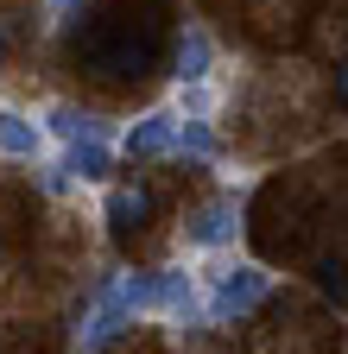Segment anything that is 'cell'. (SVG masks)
Masks as SVG:
<instances>
[{
    "mask_svg": "<svg viewBox=\"0 0 348 354\" xmlns=\"http://www.w3.org/2000/svg\"><path fill=\"white\" fill-rule=\"evenodd\" d=\"M171 152L215 158V152H222V140H215V127H209V120H178V140H171Z\"/></svg>",
    "mask_w": 348,
    "mask_h": 354,
    "instance_id": "8fae6325",
    "label": "cell"
},
{
    "mask_svg": "<svg viewBox=\"0 0 348 354\" xmlns=\"http://www.w3.org/2000/svg\"><path fill=\"white\" fill-rule=\"evenodd\" d=\"M45 7H51L57 19H70V13H76V0H45Z\"/></svg>",
    "mask_w": 348,
    "mask_h": 354,
    "instance_id": "e0dca14e",
    "label": "cell"
},
{
    "mask_svg": "<svg viewBox=\"0 0 348 354\" xmlns=\"http://www.w3.org/2000/svg\"><path fill=\"white\" fill-rule=\"evenodd\" d=\"M70 184H102L108 177V146L102 140H70V152H64V165H57Z\"/></svg>",
    "mask_w": 348,
    "mask_h": 354,
    "instance_id": "52a82bcc",
    "label": "cell"
},
{
    "mask_svg": "<svg viewBox=\"0 0 348 354\" xmlns=\"http://www.w3.org/2000/svg\"><path fill=\"white\" fill-rule=\"evenodd\" d=\"M209 64H215L209 32H203V26H184V32H178V44H171V76L190 88V82H203V76H209Z\"/></svg>",
    "mask_w": 348,
    "mask_h": 354,
    "instance_id": "5b68a950",
    "label": "cell"
},
{
    "mask_svg": "<svg viewBox=\"0 0 348 354\" xmlns=\"http://www.w3.org/2000/svg\"><path fill=\"white\" fill-rule=\"evenodd\" d=\"M70 51L82 70L95 76H114V82H140L158 70V51H165V32H158V13H127V7H95L70 32Z\"/></svg>",
    "mask_w": 348,
    "mask_h": 354,
    "instance_id": "6da1fadb",
    "label": "cell"
},
{
    "mask_svg": "<svg viewBox=\"0 0 348 354\" xmlns=\"http://www.w3.org/2000/svg\"><path fill=\"white\" fill-rule=\"evenodd\" d=\"M51 133H64V140H102V120L82 114V108H70V102H57L51 108Z\"/></svg>",
    "mask_w": 348,
    "mask_h": 354,
    "instance_id": "7c38bea8",
    "label": "cell"
},
{
    "mask_svg": "<svg viewBox=\"0 0 348 354\" xmlns=\"http://www.w3.org/2000/svg\"><path fill=\"white\" fill-rule=\"evenodd\" d=\"M38 184H45V190H51V196H64V190H70V177H64V171H57V165H51V171H38Z\"/></svg>",
    "mask_w": 348,
    "mask_h": 354,
    "instance_id": "9a60e30c",
    "label": "cell"
},
{
    "mask_svg": "<svg viewBox=\"0 0 348 354\" xmlns=\"http://www.w3.org/2000/svg\"><path fill=\"white\" fill-rule=\"evenodd\" d=\"M311 272H317V291H323V297L348 304V259H342V253H323V259L311 266Z\"/></svg>",
    "mask_w": 348,
    "mask_h": 354,
    "instance_id": "4fadbf2b",
    "label": "cell"
},
{
    "mask_svg": "<svg viewBox=\"0 0 348 354\" xmlns=\"http://www.w3.org/2000/svg\"><path fill=\"white\" fill-rule=\"evenodd\" d=\"M102 215H108V234L114 241H134L146 221H152V190L146 184H120V190H108Z\"/></svg>",
    "mask_w": 348,
    "mask_h": 354,
    "instance_id": "277c9868",
    "label": "cell"
},
{
    "mask_svg": "<svg viewBox=\"0 0 348 354\" xmlns=\"http://www.w3.org/2000/svg\"><path fill=\"white\" fill-rule=\"evenodd\" d=\"M120 323H127V297H120V285H108V291H102V304L89 310V323H82V348H102Z\"/></svg>",
    "mask_w": 348,
    "mask_h": 354,
    "instance_id": "ba28073f",
    "label": "cell"
},
{
    "mask_svg": "<svg viewBox=\"0 0 348 354\" xmlns=\"http://www.w3.org/2000/svg\"><path fill=\"white\" fill-rule=\"evenodd\" d=\"M209 108H215V95H209L203 82H190V88H184V114H178V120H203Z\"/></svg>",
    "mask_w": 348,
    "mask_h": 354,
    "instance_id": "5bb4252c",
    "label": "cell"
},
{
    "mask_svg": "<svg viewBox=\"0 0 348 354\" xmlns=\"http://www.w3.org/2000/svg\"><path fill=\"white\" fill-rule=\"evenodd\" d=\"M38 146H45V133H38V120L0 108V152L7 158H38Z\"/></svg>",
    "mask_w": 348,
    "mask_h": 354,
    "instance_id": "9c48e42d",
    "label": "cell"
},
{
    "mask_svg": "<svg viewBox=\"0 0 348 354\" xmlns=\"http://www.w3.org/2000/svg\"><path fill=\"white\" fill-rule=\"evenodd\" d=\"M171 140H178V114H146V120H134V127H127V158H165L171 152Z\"/></svg>",
    "mask_w": 348,
    "mask_h": 354,
    "instance_id": "8992f818",
    "label": "cell"
},
{
    "mask_svg": "<svg viewBox=\"0 0 348 354\" xmlns=\"http://www.w3.org/2000/svg\"><path fill=\"white\" fill-rule=\"evenodd\" d=\"M266 291H273L266 266H209V317L215 323L247 317L253 304H266Z\"/></svg>",
    "mask_w": 348,
    "mask_h": 354,
    "instance_id": "7a4b0ae2",
    "label": "cell"
},
{
    "mask_svg": "<svg viewBox=\"0 0 348 354\" xmlns=\"http://www.w3.org/2000/svg\"><path fill=\"white\" fill-rule=\"evenodd\" d=\"M0 57H7V32H0Z\"/></svg>",
    "mask_w": 348,
    "mask_h": 354,
    "instance_id": "ac0fdd59",
    "label": "cell"
},
{
    "mask_svg": "<svg viewBox=\"0 0 348 354\" xmlns=\"http://www.w3.org/2000/svg\"><path fill=\"white\" fill-rule=\"evenodd\" d=\"M114 285H120L127 310H178V317H190V310H196V291H190L184 272H127V279H114Z\"/></svg>",
    "mask_w": 348,
    "mask_h": 354,
    "instance_id": "3957f363",
    "label": "cell"
},
{
    "mask_svg": "<svg viewBox=\"0 0 348 354\" xmlns=\"http://www.w3.org/2000/svg\"><path fill=\"white\" fill-rule=\"evenodd\" d=\"M196 247H222L228 234H235V203H209V209H196V221L184 228Z\"/></svg>",
    "mask_w": 348,
    "mask_h": 354,
    "instance_id": "30bf717a",
    "label": "cell"
},
{
    "mask_svg": "<svg viewBox=\"0 0 348 354\" xmlns=\"http://www.w3.org/2000/svg\"><path fill=\"white\" fill-rule=\"evenodd\" d=\"M336 108H348V57L336 64Z\"/></svg>",
    "mask_w": 348,
    "mask_h": 354,
    "instance_id": "2e32d148",
    "label": "cell"
}]
</instances>
